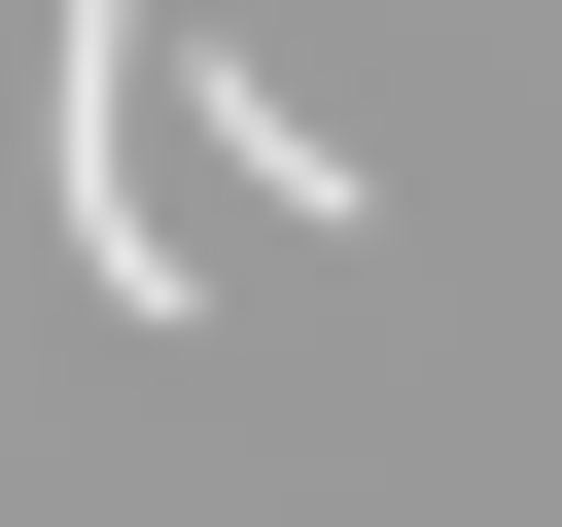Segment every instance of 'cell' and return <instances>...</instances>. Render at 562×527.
<instances>
[{
    "mask_svg": "<svg viewBox=\"0 0 562 527\" xmlns=\"http://www.w3.org/2000/svg\"><path fill=\"white\" fill-rule=\"evenodd\" d=\"M70 246H105V316H176L211 246H176V176H140V0H70Z\"/></svg>",
    "mask_w": 562,
    "mask_h": 527,
    "instance_id": "6da1fadb",
    "label": "cell"
}]
</instances>
